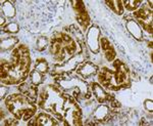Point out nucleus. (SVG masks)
<instances>
[{
    "mask_svg": "<svg viewBox=\"0 0 153 126\" xmlns=\"http://www.w3.org/2000/svg\"><path fill=\"white\" fill-rule=\"evenodd\" d=\"M105 56H106V58H107L109 62H111L114 60V58H115V52L113 51V49H109V50H106V52H105Z\"/></svg>",
    "mask_w": 153,
    "mask_h": 126,
    "instance_id": "obj_6",
    "label": "nucleus"
},
{
    "mask_svg": "<svg viewBox=\"0 0 153 126\" xmlns=\"http://www.w3.org/2000/svg\"><path fill=\"white\" fill-rule=\"evenodd\" d=\"M101 46H102V48L104 49L105 51L111 49V47H110V44H109V41H108L107 39H105V38L101 39Z\"/></svg>",
    "mask_w": 153,
    "mask_h": 126,
    "instance_id": "obj_8",
    "label": "nucleus"
},
{
    "mask_svg": "<svg viewBox=\"0 0 153 126\" xmlns=\"http://www.w3.org/2000/svg\"><path fill=\"white\" fill-rule=\"evenodd\" d=\"M106 3L109 5V7L111 9H113L114 10V12H117V14H123V2L122 1H109V2H106Z\"/></svg>",
    "mask_w": 153,
    "mask_h": 126,
    "instance_id": "obj_2",
    "label": "nucleus"
},
{
    "mask_svg": "<svg viewBox=\"0 0 153 126\" xmlns=\"http://www.w3.org/2000/svg\"><path fill=\"white\" fill-rule=\"evenodd\" d=\"M111 107H113V108L120 107V103H118V102H113V100H111Z\"/></svg>",
    "mask_w": 153,
    "mask_h": 126,
    "instance_id": "obj_9",
    "label": "nucleus"
},
{
    "mask_svg": "<svg viewBox=\"0 0 153 126\" xmlns=\"http://www.w3.org/2000/svg\"><path fill=\"white\" fill-rule=\"evenodd\" d=\"M31 79L34 84L38 85V84H40L42 82V74L40 72H38L37 70H35L31 74Z\"/></svg>",
    "mask_w": 153,
    "mask_h": 126,
    "instance_id": "obj_4",
    "label": "nucleus"
},
{
    "mask_svg": "<svg viewBox=\"0 0 153 126\" xmlns=\"http://www.w3.org/2000/svg\"><path fill=\"white\" fill-rule=\"evenodd\" d=\"M140 3H141L140 1H132V0H128V1L125 2L127 8L130 9V10H134V9H136L138 6H139Z\"/></svg>",
    "mask_w": 153,
    "mask_h": 126,
    "instance_id": "obj_5",
    "label": "nucleus"
},
{
    "mask_svg": "<svg viewBox=\"0 0 153 126\" xmlns=\"http://www.w3.org/2000/svg\"><path fill=\"white\" fill-rule=\"evenodd\" d=\"M36 70L38 71V72H40L41 74L46 73V71L48 70V67H47L46 62H44L43 60H39L36 65Z\"/></svg>",
    "mask_w": 153,
    "mask_h": 126,
    "instance_id": "obj_3",
    "label": "nucleus"
},
{
    "mask_svg": "<svg viewBox=\"0 0 153 126\" xmlns=\"http://www.w3.org/2000/svg\"><path fill=\"white\" fill-rule=\"evenodd\" d=\"M96 70H97V67H95V66H93L92 64L88 63L83 67L82 70H79V71H80L81 73H83L85 76H88V75H91V74H94Z\"/></svg>",
    "mask_w": 153,
    "mask_h": 126,
    "instance_id": "obj_1",
    "label": "nucleus"
},
{
    "mask_svg": "<svg viewBox=\"0 0 153 126\" xmlns=\"http://www.w3.org/2000/svg\"><path fill=\"white\" fill-rule=\"evenodd\" d=\"M18 30H19L18 25L14 24V23L9 24L8 26L6 27V31L7 32H12V33H16V32H18Z\"/></svg>",
    "mask_w": 153,
    "mask_h": 126,
    "instance_id": "obj_7",
    "label": "nucleus"
}]
</instances>
